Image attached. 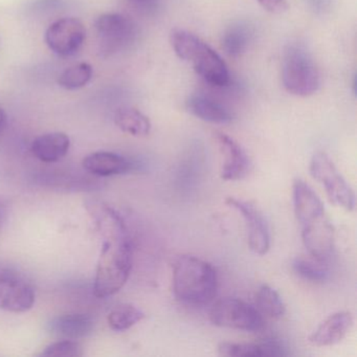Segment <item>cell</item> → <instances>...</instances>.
Masks as SVG:
<instances>
[{
    "mask_svg": "<svg viewBox=\"0 0 357 357\" xmlns=\"http://www.w3.org/2000/svg\"><path fill=\"white\" fill-rule=\"evenodd\" d=\"M89 211L103 238L93 294L97 298H108L120 291L128 280L132 267V242L125 221L116 210L93 202Z\"/></svg>",
    "mask_w": 357,
    "mask_h": 357,
    "instance_id": "1",
    "label": "cell"
},
{
    "mask_svg": "<svg viewBox=\"0 0 357 357\" xmlns=\"http://www.w3.org/2000/svg\"><path fill=\"white\" fill-rule=\"evenodd\" d=\"M292 200L305 248L315 260L326 262L334 250V227L321 198L308 183L296 178L292 183Z\"/></svg>",
    "mask_w": 357,
    "mask_h": 357,
    "instance_id": "2",
    "label": "cell"
},
{
    "mask_svg": "<svg viewBox=\"0 0 357 357\" xmlns=\"http://www.w3.org/2000/svg\"><path fill=\"white\" fill-rule=\"evenodd\" d=\"M218 278L214 267L191 255H181L173 266V292L183 304L204 306L214 300Z\"/></svg>",
    "mask_w": 357,
    "mask_h": 357,
    "instance_id": "3",
    "label": "cell"
},
{
    "mask_svg": "<svg viewBox=\"0 0 357 357\" xmlns=\"http://www.w3.org/2000/svg\"><path fill=\"white\" fill-rule=\"evenodd\" d=\"M171 45L181 60L189 62L194 70L213 86L229 84V74L222 58L199 37L183 30L173 31Z\"/></svg>",
    "mask_w": 357,
    "mask_h": 357,
    "instance_id": "4",
    "label": "cell"
},
{
    "mask_svg": "<svg viewBox=\"0 0 357 357\" xmlns=\"http://www.w3.org/2000/svg\"><path fill=\"white\" fill-rule=\"evenodd\" d=\"M282 82L288 93L298 97H308L319 89V70L302 45H291L286 49L282 63Z\"/></svg>",
    "mask_w": 357,
    "mask_h": 357,
    "instance_id": "5",
    "label": "cell"
},
{
    "mask_svg": "<svg viewBox=\"0 0 357 357\" xmlns=\"http://www.w3.org/2000/svg\"><path fill=\"white\" fill-rule=\"evenodd\" d=\"M95 30L99 52L104 57L129 49L137 40V26L122 14H103L96 20Z\"/></svg>",
    "mask_w": 357,
    "mask_h": 357,
    "instance_id": "6",
    "label": "cell"
},
{
    "mask_svg": "<svg viewBox=\"0 0 357 357\" xmlns=\"http://www.w3.org/2000/svg\"><path fill=\"white\" fill-rule=\"evenodd\" d=\"M311 176L321 183L331 204L352 212L355 208V194L346 179L325 152H317L309 164Z\"/></svg>",
    "mask_w": 357,
    "mask_h": 357,
    "instance_id": "7",
    "label": "cell"
},
{
    "mask_svg": "<svg viewBox=\"0 0 357 357\" xmlns=\"http://www.w3.org/2000/svg\"><path fill=\"white\" fill-rule=\"evenodd\" d=\"M210 321L217 327L240 331L258 332L264 328V319L258 309L239 298H225L215 303Z\"/></svg>",
    "mask_w": 357,
    "mask_h": 357,
    "instance_id": "8",
    "label": "cell"
},
{
    "mask_svg": "<svg viewBox=\"0 0 357 357\" xmlns=\"http://www.w3.org/2000/svg\"><path fill=\"white\" fill-rule=\"evenodd\" d=\"M35 288L26 275L10 267L0 266V309L26 312L34 306Z\"/></svg>",
    "mask_w": 357,
    "mask_h": 357,
    "instance_id": "9",
    "label": "cell"
},
{
    "mask_svg": "<svg viewBox=\"0 0 357 357\" xmlns=\"http://www.w3.org/2000/svg\"><path fill=\"white\" fill-rule=\"evenodd\" d=\"M86 39L84 24L77 18H61L52 24L45 33L50 49L61 56L70 57L80 51Z\"/></svg>",
    "mask_w": 357,
    "mask_h": 357,
    "instance_id": "10",
    "label": "cell"
},
{
    "mask_svg": "<svg viewBox=\"0 0 357 357\" xmlns=\"http://www.w3.org/2000/svg\"><path fill=\"white\" fill-rule=\"evenodd\" d=\"M225 202L229 208L237 211L243 217L248 229L250 250L259 256L266 255L271 248V234L268 223L262 212L250 202L237 198H227Z\"/></svg>",
    "mask_w": 357,
    "mask_h": 357,
    "instance_id": "11",
    "label": "cell"
},
{
    "mask_svg": "<svg viewBox=\"0 0 357 357\" xmlns=\"http://www.w3.org/2000/svg\"><path fill=\"white\" fill-rule=\"evenodd\" d=\"M219 151L222 156L220 176L223 181H240L252 170V162L245 150L233 137L225 133L215 135Z\"/></svg>",
    "mask_w": 357,
    "mask_h": 357,
    "instance_id": "12",
    "label": "cell"
},
{
    "mask_svg": "<svg viewBox=\"0 0 357 357\" xmlns=\"http://www.w3.org/2000/svg\"><path fill=\"white\" fill-rule=\"evenodd\" d=\"M354 317L349 311H338L329 315L309 336V342L313 346H333L342 342L350 332Z\"/></svg>",
    "mask_w": 357,
    "mask_h": 357,
    "instance_id": "13",
    "label": "cell"
},
{
    "mask_svg": "<svg viewBox=\"0 0 357 357\" xmlns=\"http://www.w3.org/2000/svg\"><path fill=\"white\" fill-rule=\"evenodd\" d=\"M220 356H288L289 351L279 340H266L260 342H221L218 346Z\"/></svg>",
    "mask_w": 357,
    "mask_h": 357,
    "instance_id": "14",
    "label": "cell"
},
{
    "mask_svg": "<svg viewBox=\"0 0 357 357\" xmlns=\"http://www.w3.org/2000/svg\"><path fill=\"white\" fill-rule=\"evenodd\" d=\"M70 147V139L66 133L52 132L36 137L31 145V151L41 162L52 164L61 160Z\"/></svg>",
    "mask_w": 357,
    "mask_h": 357,
    "instance_id": "15",
    "label": "cell"
},
{
    "mask_svg": "<svg viewBox=\"0 0 357 357\" xmlns=\"http://www.w3.org/2000/svg\"><path fill=\"white\" fill-rule=\"evenodd\" d=\"M50 331L63 340H77L89 335L93 330V319L84 313L60 315L49 324Z\"/></svg>",
    "mask_w": 357,
    "mask_h": 357,
    "instance_id": "16",
    "label": "cell"
},
{
    "mask_svg": "<svg viewBox=\"0 0 357 357\" xmlns=\"http://www.w3.org/2000/svg\"><path fill=\"white\" fill-rule=\"evenodd\" d=\"M83 167L87 172L98 176H114L129 172L132 164L119 154L100 151L87 155L83 160Z\"/></svg>",
    "mask_w": 357,
    "mask_h": 357,
    "instance_id": "17",
    "label": "cell"
},
{
    "mask_svg": "<svg viewBox=\"0 0 357 357\" xmlns=\"http://www.w3.org/2000/svg\"><path fill=\"white\" fill-rule=\"evenodd\" d=\"M187 109L196 118L213 124H227L233 121V114L225 106L204 95L191 96Z\"/></svg>",
    "mask_w": 357,
    "mask_h": 357,
    "instance_id": "18",
    "label": "cell"
},
{
    "mask_svg": "<svg viewBox=\"0 0 357 357\" xmlns=\"http://www.w3.org/2000/svg\"><path fill=\"white\" fill-rule=\"evenodd\" d=\"M254 32L252 26L244 22L231 24L222 37V49L229 57L237 58L245 53L252 43Z\"/></svg>",
    "mask_w": 357,
    "mask_h": 357,
    "instance_id": "19",
    "label": "cell"
},
{
    "mask_svg": "<svg viewBox=\"0 0 357 357\" xmlns=\"http://www.w3.org/2000/svg\"><path fill=\"white\" fill-rule=\"evenodd\" d=\"M116 126L133 137H146L151 130V122L139 110L132 107H122L114 114Z\"/></svg>",
    "mask_w": 357,
    "mask_h": 357,
    "instance_id": "20",
    "label": "cell"
},
{
    "mask_svg": "<svg viewBox=\"0 0 357 357\" xmlns=\"http://www.w3.org/2000/svg\"><path fill=\"white\" fill-rule=\"evenodd\" d=\"M256 307L261 314L266 315L271 319H281L285 314L286 307L280 294L266 284H263L257 290Z\"/></svg>",
    "mask_w": 357,
    "mask_h": 357,
    "instance_id": "21",
    "label": "cell"
},
{
    "mask_svg": "<svg viewBox=\"0 0 357 357\" xmlns=\"http://www.w3.org/2000/svg\"><path fill=\"white\" fill-rule=\"evenodd\" d=\"M145 317V313L135 305L121 304L108 314V324L114 331H126Z\"/></svg>",
    "mask_w": 357,
    "mask_h": 357,
    "instance_id": "22",
    "label": "cell"
},
{
    "mask_svg": "<svg viewBox=\"0 0 357 357\" xmlns=\"http://www.w3.org/2000/svg\"><path fill=\"white\" fill-rule=\"evenodd\" d=\"M93 78V68L91 64L79 63L66 68L58 79V84L68 91L82 89Z\"/></svg>",
    "mask_w": 357,
    "mask_h": 357,
    "instance_id": "23",
    "label": "cell"
},
{
    "mask_svg": "<svg viewBox=\"0 0 357 357\" xmlns=\"http://www.w3.org/2000/svg\"><path fill=\"white\" fill-rule=\"evenodd\" d=\"M292 269L298 277L312 283H323L329 279V269L324 265V262H319L315 259L312 261L296 258L292 262Z\"/></svg>",
    "mask_w": 357,
    "mask_h": 357,
    "instance_id": "24",
    "label": "cell"
},
{
    "mask_svg": "<svg viewBox=\"0 0 357 357\" xmlns=\"http://www.w3.org/2000/svg\"><path fill=\"white\" fill-rule=\"evenodd\" d=\"M43 357H80L83 356L82 347L77 340H62L53 342L43 351Z\"/></svg>",
    "mask_w": 357,
    "mask_h": 357,
    "instance_id": "25",
    "label": "cell"
},
{
    "mask_svg": "<svg viewBox=\"0 0 357 357\" xmlns=\"http://www.w3.org/2000/svg\"><path fill=\"white\" fill-rule=\"evenodd\" d=\"M129 5L144 15H150L156 11L158 7V0H127Z\"/></svg>",
    "mask_w": 357,
    "mask_h": 357,
    "instance_id": "26",
    "label": "cell"
},
{
    "mask_svg": "<svg viewBox=\"0 0 357 357\" xmlns=\"http://www.w3.org/2000/svg\"><path fill=\"white\" fill-rule=\"evenodd\" d=\"M258 1L264 9L271 12H277L283 9L286 0H258Z\"/></svg>",
    "mask_w": 357,
    "mask_h": 357,
    "instance_id": "27",
    "label": "cell"
},
{
    "mask_svg": "<svg viewBox=\"0 0 357 357\" xmlns=\"http://www.w3.org/2000/svg\"><path fill=\"white\" fill-rule=\"evenodd\" d=\"M8 116L6 114L5 110L0 107V135L5 131L6 127H7Z\"/></svg>",
    "mask_w": 357,
    "mask_h": 357,
    "instance_id": "28",
    "label": "cell"
},
{
    "mask_svg": "<svg viewBox=\"0 0 357 357\" xmlns=\"http://www.w3.org/2000/svg\"><path fill=\"white\" fill-rule=\"evenodd\" d=\"M310 3L317 9H324L326 7V3H328V0H310Z\"/></svg>",
    "mask_w": 357,
    "mask_h": 357,
    "instance_id": "29",
    "label": "cell"
},
{
    "mask_svg": "<svg viewBox=\"0 0 357 357\" xmlns=\"http://www.w3.org/2000/svg\"><path fill=\"white\" fill-rule=\"evenodd\" d=\"M6 217V208L3 202H0V227L3 225V220Z\"/></svg>",
    "mask_w": 357,
    "mask_h": 357,
    "instance_id": "30",
    "label": "cell"
}]
</instances>
